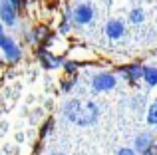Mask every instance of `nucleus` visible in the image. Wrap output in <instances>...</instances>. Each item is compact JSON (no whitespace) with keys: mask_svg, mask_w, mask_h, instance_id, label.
<instances>
[{"mask_svg":"<svg viewBox=\"0 0 157 155\" xmlns=\"http://www.w3.org/2000/svg\"><path fill=\"white\" fill-rule=\"evenodd\" d=\"M22 4H26V0H20V6H22Z\"/></svg>","mask_w":157,"mask_h":155,"instance_id":"nucleus-20","label":"nucleus"},{"mask_svg":"<svg viewBox=\"0 0 157 155\" xmlns=\"http://www.w3.org/2000/svg\"><path fill=\"white\" fill-rule=\"evenodd\" d=\"M129 20H131V24H143V20H145L143 8H133V10L129 12Z\"/></svg>","mask_w":157,"mask_h":155,"instance_id":"nucleus-10","label":"nucleus"},{"mask_svg":"<svg viewBox=\"0 0 157 155\" xmlns=\"http://www.w3.org/2000/svg\"><path fill=\"white\" fill-rule=\"evenodd\" d=\"M141 155H153V145H151V147H147L145 151H141Z\"/></svg>","mask_w":157,"mask_h":155,"instance_id":"nucleus-18","label":"nucleus"},{"mask_svg":"<svg viewBox=\"0 0 157 155\" xmlns=\"http://www.w3.org/2000/svg\"><path fill=\"white\" fill-rule=\"evenodd\" d=\"M42 34H48V30H46V28H36V30L34 32H32V34L30 36H28V40H30V42L32 44H36V42H38V40L40 38H44V36Z\"/></svg>","mask_w":157,"mask_h":155,"instance_id":"nucleus-11","label":"nucleus"},{"mask_svg":"<svg viewBox=\"0 0 157 155\" xmlns=\"http://www.w3.org/2000/svg\"><path fill=\"white\" fill-rule=\"evenodd\" d=\"M94 18H96V10H94L90 4H78L72 10V20L78 26H86V24H90Z\"/></svg>","mask_w":157,"mask_h":155,"instance_id":"nucleus-2","label":"nucleus"},{"mask_svg":"<svg viewBox=\"0 0 157 155\" xmlns=\"http://www.w3.org/2000/svg\"><path fill=\"white\" fill-rule=\"evenodd\" d=\"M52 155H66V153H52Z\"/></svg>","mask_w":157,"mask_h":155,"instance_id":"nucleus-22","label":"nucleus"},{"mask_svg":"<svg viewBox=\"0 0 157 155\" xmlns=\"http://www.w3.org/2000/svg\"><path fill=\"white\" fill-rule=\"evenodd\" d=\"M125 34V24L121 20H107L105 24V36L111 40H119Z\"/></svg>","mask_w":157,"mask_h":155,"instance_id":"nucleus-6","label":"nucleus"},{"mask_svg":"<svg viewBox=\"0 0 157 155\" xmlns=\"http://www.w3.org/2000/svg\"><path fill=\"white\" fill-rule=\"evenodd\" d=\"M0 48H2L6 60H10V62H18L20 60V48H18V44H16L12 38L0 34Z\"/></svg>","mask_w":157,"mask_h":155,"instance_id":"nucleus-4","label":"nucleus"},{"mask_svg":"<svg viewBox=\"0 0 157 155\" xmlns=\"http://www.w3.org/2000/svg\"><path fill=\"white\" fill-rule=\"evenodd\" d=\"M147 121H149L151 125L157 123V104L153 101V104L149 105V113H147Z\"/></svg>","mask_w":157,"mask_h":155,"instance_id":"nucleus-12","label":"nucleus"},{"mask_svg":"<svg viewBox=\"0 0 157 155\" xmlns=\"http://www.w3.org/2000/svg\"><path fill=\"white\" fill-rule=\"evenodd\" d=\"M8 2H10L14 8H18V6H20V0H8Z\"/></svg>","mask_w":157,"mask_h":155,"instance_id":"nucleus-19","label":"nucleus"},{"mask_svg":"<svg viewBox=\"0 0 157 155\" xmlns=\"http://www.w3.org/2000/svg\"><path fill=\"white\" fill-rule=\"evenodd\" d=\"M60 30H62V32H68V30H70V24H68V22H66V20H64V22H62V26H60Z\"/></svg>","mask_w":157,"mask_h":155,"instance_id":"nucleus-17","label":"nucleus"},{"mask_svg":"<svg viewBox=\"0 0 157 155\" xmlns=\"http://www.w3.org/2000/svg\"><path fill=\"white\" fill-rule=\"evenodd\" d=\"M151 145H153V135H151V133H141V135L135 139V147H137L139 153L145 151V149L151 147Z\"/></svg>","mask_w":157,"mask_h":155,"instance_id":"nucleus-7","label":"nucleus"},{"mask_svg":"<svg viewBox=\"0 0 157 155\" xmlns=\"http://www.w3.org/2000/svg\"><path fill=\"white\" fill-rule=\"evenodd\" d=\"M119 72H121L123 76L127 78L129 81H135L141 78V66H127V68H119Z\"/></svg>","mask_w":157,"mask_h":155,"instance_id":"nucleus-8","label":"nucleus"},{"mask_svg":"<svg viewBox=\"0 0 157 155\" xmlns=\"http://www.w3.org/2000/svg\"><path fill=\"white\" fill-rule=\"evenodd\" d=\"M72 85H74V81H64L62 89H64V92H70V89H72Z\"/></svg>","mask_w":157,"mask_h":155,"instance_id":"nucleus-15","label":"nucleus"},{"mask_svg":"<svg viewBox=\"0 0 157 155\" xmlns=\"http://www.w3.org/2000/svg\"><path fill=\"white\" fill-rule=\"evenodd\" d=\"M115 84H117V80L113 74H98L92 80V89L94 92H109L115 88Z\"/></svg>","mask_w":157,"mask_h":155,"instance_id":"nucleus-3","label":"nucleus"},{"mask_svg":"<svg viewBox=\"0 0 157 155\" xmlns=\"http://www.w3.org/2000/svg\"><path fill=\"white\" fill-rule=\"evenodd\" d=\"M50 127H52V121H48V125H44V129H42V135H48V133H50Z\"/></svg>","mask_w":157,"mask_h":155,"instance_id":"nucleus-16","label":"nucleus"},{"mask_svg":"<svg viewBox=\"0 0 157 155\" xmlns=\"http://www.w3.org/2000/svg\"><path fill=\"white\" fill-rule=\"evenodd\" d=\"M76 70H78V64H74V62H68V64H66V72H68V74H74Z\"/></svg>","mask_w":157,"mask_h":155,"instance_id":"nucleus-13","label":"nucleus"},{"mask_svg":"<svg viewBox=\"0 0 157 155\" xmlns=\"http://www.w3.org/2000/svg\"><path fill=\"white\" fill-rule=\"evenodd\" d=\"M117 155H135V151H133V149H129V147H123V149H119V151H117Z\"/></svg>","mask_w":157,"mask_h":155,"instance_id":"nucleus-14","label":"nucleus"},{"mask_svg":"<svg viewBox=\"0 0 157 155\" xmlns=\"http://www.w3.org/2000/svg\"><path fill=\"white\" fill-rule=\"evenodd\" d=\"M0 20L8 26H14L18 20V8H14L8 0H0Z\"/></svg>","mask_w":157,"mask_h":155,"instance_id":"nucleus-5","label":"nucleus"},{"mask_svg":"<svg viewBox=\"0 0 157 155\" xmlns=\"http://www.w3.org/2000/svg\"><path fill=\"white\" fill-rule=\"evenodd\" d=\"M64 115L76 125H92L98 121L100 108L90 100H70L64 105Z\"/></svg>","mask_w":157,"mask_h":155,"instance_id":"nucleus-1","label":"nucleus"},{"mask_svg":"<svg viewBox=\"0 0 157 155\" xmlns=\"http://www.w3.org/2000/svg\"><path fill=\"white\" fill-rule=\"evenodd\" d=\"M0 34H2V22H0Z\"/></svg>","mask_w":157,"mask_h":155,"instance_id":"nucleus-21","label":"nucleus"},{"mask_svg":"<svg viewBox=\"0 0 157 155\" xmlns=\"http://www.w3.org/2000/svg\"><path fill=\"white\" fill-rule=\"evenodd\" d=\"M141 76L145 78V81H147V85H149V88H153V85L157 84V70H155L153 66L141 68Z\"/></svg>","mask_w":157,"mask_h":155,"instance_id":"nucleus-9","label":"nucleus"}]
</instances>
